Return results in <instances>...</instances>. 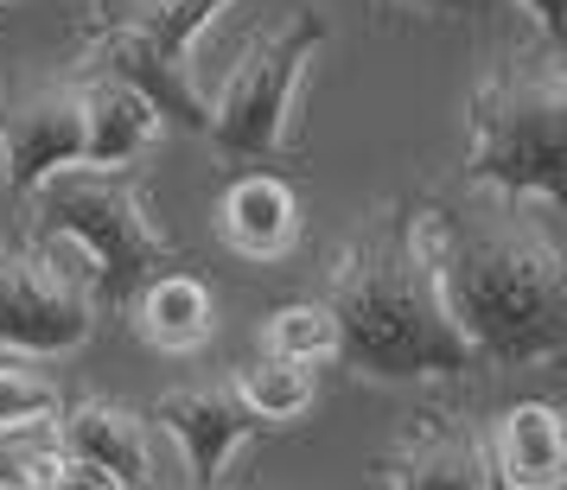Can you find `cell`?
Segmentation results:
<instances>
[{
  "label": "cell",
  "mask_w": 567,
  "mask_h": 490,
  "mask_svg": "<svg viewBox=\"0 0 567 490\" xmlns=\"http://www.w3.org/2000/svg\"><path fill=\"white\" fill-rule=\"evenodd\" d=\"M326 306L338 319V357L363 383H460L485 369L446 319L421 242V198H389L351 230L332 261Z\"/></svg>",
  "instance_id": "6da1fadb"
},
{
  "label": "cell",
  "mask_w": 567,
  "mask_h": 490,
  "mask_svg": "<svg viewBox=\"0 0 567 490\" xmlns=\"http://www.w3.org/2000/svg\"><path fill=\"white\" fill-rule=\"evenodd\" d=\"M421 242L446 319L485 369H529L567 351V261L536 223H460L421 198Z\"/></svg>",
  "instance_id": "7a4b0ae2"
},
{
  "label": "cell",
  "mask_w": 567,
  "mask_h": 490,
  "mask_svg": "<svg viewBox=\"0 0 567 490\" xmlns=\"http://www.w3.org/2000/svg\"><path fill=\"white\" fill-rule=\"evenodd\" d=\"M32 249L58 274H71L96 312H128L141 281H154L179 261L173 236L147 217L141 179L128 166L122 173L71 166L39 185L32 191Z\"/></svg>",
  "instance_id": "3957f363"
},
{
  "label": "cell",
  "mask_w": 567,
  "mask_h": 490,
  "mask_svg": "<svg viewBox=\"0 0 567 490\" xmlns=\"http://www.w3.org/2000/svg\"><path fill=\"white\" fill-rule=\"evenodd\" d=\"M465 179L497 198L567 205V77L555 45L478 77L465 103Z\"/></svg>",
  "instance_id": "277c9868"
},
{
  "label": "cell",
  "mask_w": 567,
  "mask_h": 490,
  "mask_svg": "<svg viewBox=\"0 0 567 490\" xmlns=\"http://www.w3.org/2000/svg\"><path fill=\"white\" fill-rule=\"evenodd\" d=\"M332 39L326 7H293L281 27L256 32L230 77L217 83L205 103V134L236 159H281L293 147V108H300V83L319 45Z\"/></svg>",
  "instance_id": "5b68a950"
},
{
  "label": "cell",
  "mask_w": 567,
  "mask_h": 490,
  "mask_svg": "<svg viewBox=\"0 0 567 490\" xmlns=\"http://www.w3.org/2000/svg\"><path fill=\"white\" fill-rule=\"evenodd\" d=\"M96 332V306L39 249H0V357H71Z\"/></svg>",
  "instance_id": "8992f818"
},
{
  "label": "cell",
  "mask_w": 567,
  "mask_h": 490,
  "mask_svg": "<svg viewBox=\"0 0 567 490\" xmlns=\"http://www.w3.org/2000/svg\"><path fill=\"white\" fill-rule=\"evenodd\" d=\"M83 166V103L78 83L32 90L27 103L0 115V185L13 198H32L45 179Z\"/></svg>",
  "instance_id": "52a82bcc"
},
{
  "label": "cell",
  "mask_w": 567,
  "mask_h": 490,
  "mask_svg": "<svg viewBox=\"0 0 567 490\" xmlns=\"http://www.w3.org/2000/svg\"><path fill=\"white\" fill-rule=\"evenodd\" d=\"M491 484H497V471H491L485 434L472 420H453V414H421L383 459V490H491Z\"/></svg>",
  "instance_id": "ba28073f"
},
{
  "label": "cell",
  "mask_w": 567,
  "mask_h": 490,
  "mask_svg": "<svg viewBox=\"0 0 567 490\" xmlns=\"http://www.w3.org/2000/svg\"><path fill=\"white\" fill-rule=\"evenodd\" d=\"M154 420H159L173 439H179L192 490H210L217 478H224V465L236 459V446H243L249 434H261L256 414L243 408L230 388H210V383L166 388V395L154 402Z\"/></svg>",
  "instance_id": "9c48e42d"
},
{
  "label": "cell",
  "mask_w": 567,
  "mask_h": 490,
  "mask_svg": "<svg viewBox=\"0 0 567 490\" xmlns=\"http://www.w3.org/2000/svg\"><path fill=\"white\" fill-rule=\"evenodd\" d=\"M58 446L64 459L96 465L122 490H154V452H147V414H134L128 402L109 395H83L71 408H58Z\"/></svg>",
  "instance_id": "30bf717a"
},
{
  "label": "cell",
  "mask_w": 567,
  "mask_h": 490,
  "mask_svg": "<svg viewBox=\"0 0 567 490\" xmlns=\"http://www.w3.org/2000/svg\"><path fill=\"white\" fill-rule=\"evenodd\" d=\"M491 471L504 490H561L567 478V434L555 402H516L485 434Z\"/></svg>",
  "instance_id": "8fae6325"
},
{
  "label": "cell",
  "mask_w": 567,
  "mask_h": 490,
  "mask_svg": "<svg viewBox=\"0 0 567 490\" xmlns=\"http://www.w3.org/2000/svg\"><path fill=\"white\" fill-rule=\"evenodd\" d=\"M78 103H83V166L122 173V166H134L166 134L154 103L134 96L128 83H115V77H78Z\"/></svg>",
  "instance_id": "7c38bea8"
},
{
  "label": "cell",
  "mask_w": 567,
  "mask_h": 490,
  "mask_svg": "<svg viewBox=\"0 0 567 490\" xmlns=\"http://www.w3.org/2000/svg\"><path fill=\"white\" fill-rule=\"evenodd\" d=\"M217 230L243 261H281L300 236V198L275 173H243L217 205Z\"/></svg>",
  "instance_id": "4fadbf2b"
},
{
  "label": "cell",
  "mask_w": 567,
  "mask_h": 490,
  "mask_svg": "<svg viewBox=\"0 0 567 490\" xmlns=\"http://www.w3.org/2000/svg\"><path fill=\"white\" fill-rule=\"evenodd\" d=\"M128 319H134V332H141V344H154L166 357H192L217 332L210 286L198 274H185V268H166L154 281H141V293L128 300Z\"/></svg>",
  "instance_id": "5bb4252c"
},
{
  "label": "cell",
  "mask_w": 567,
  "mask_h": 490,
  "mask_svg": "<svg viewBox=\"0 0 567 490\" xmlns=\"http://www.w3.org/2000/svg\"><path fill=\"white\" fill-rule=\"evenodd\" d=\"M230 0H83V20L90 27H122L141 45H154L173 64H192L198 32L224 13Z\"/></svg>",
  "instance_id": "9a60e30c"
},
{
  "label": "cell",
  "mask_w": 567,
  "mask_h": 490,
  "mask_svg": "<svg viewBox=\"0 0 567 490\" xmlns=\"http://www.w3.org/2000/svg\"><path fill=\"white\" fill-rule=\"evenodd\" d=\"M230 395L256 414V420H300V414L319 402V369H312V363H293V357L261 351V357L236 363Z\"/></svg>",
  "instance_id": "2e32d148"
},
{
  "label": "cell",
  "mask_w": 567,
  "mask_h": 490,
  "mask_svg": "<svg viewBox=\"0 0 567 490\" xmlns=\"http://www.w3.org/2000/svg\"><path fill=\"white\" fill-rule=\"evenodd\" d=\"M261 351H275V357H293V363H332L338 357V319L326 300H287V306L268 312V325H261Z\"/></svg>",
  "instance_id": "e0dca14e"
},
{
  "label": "cell",
  "mask_w": 567,
  "mask_h": 490,
  "mask_svg": "<svg viewBox=\"0 0 567 490\" xmlns=\"http://www.w3.org/2000/svg\"><path fill=\"white\" fill-rule=\"evenodd\" d=\"M58 471H64V446L52 420L0 427V490H52Z\"/></svg>",
  "instance_id": "ac0fdd59"
},
{
  "label": "cell",
  "mask_w": 567,
  "mask_h": 490,
  "mask_svg": "<svg viewBox=\"0 0 567 490\" xmlns=\"http://www.w3.org/2000/svg\"><path fill=\"white\" fill-rule=\"evenodd\" d=\"M58 383H45L39 369L0 357V427H32V420H58Z\"/></svg>",
  "instance_id": "d6986e66"
},
{
  "label": "cell",
  "mask_w": 567,
  "mask_h": 490,
  "mask_svg": "<svg viewBox=\"0 0 567 490\" xmlns=\"http://www.w3.org/2000/svg\"><path fill=\"white\" fill-rule=\"evenodd\" d=\"M52 490H122L109 471H96V465H78V459H64V471H58V484Z\"/></svg>",
  "instance_id": "ffe728a7"
},
{
  "label": "cell",
  "mask_w": 567,
  "mask_h": 490,
  "mask_svg": "<svg viewBox=\"0 0 567 490\" xmlns=\"http://www.w3.org/2000/svg\"><path fill=\"white\" fill-rule=\"evenodd\" d=\"M523 7H529V13H536V27H542V39H548V45H555V52H561V13H567V0H523Z\"/></svg>",
  "instance_id": "44dd1931"
},
{
  "label": "cell",
  "mask_w": 567,
  "mask_h": 490,
  "mask_svg": "<svg viewBox=\"0 0 567 490\" xmlns=\"http://www.w3.org/2000/svg\"><path fill=\"white\" fill-rule=\"evenodd\" d=\"M395 7H409V13H427V20H453V13H465V0H395Z\"/></svg>",
  "instance_id": "7402d4cb"
},
{
  "label": "cell",
  "mask_w": 567,
  "mask_h": 490,
  "mask_svg": "<svg viewBox=\"0 0 567 490\" xmlns=\"http://www.w3.org/2000/svg\"><path fill=\"white\" fill-rule=\"evenodd\" d=\"M491 490H504V484H491Z\"/></svg>",
  "instance_id": "603a6c76"
},
{
  "label": "cell",
  "mask_w": 567,
  "mask_h": 490,
  "mask_svg": "<svg viewBox=\"0 0 567 490\" xmlns=\"http://www.w3.org/2000/svg\"><path fill=\"white\" fill-rule=\"evenodd\" d=\"M0 7H7V0H0Z\"/></svg>",
  "instance_id": "cb8c5ba5"
}]
</instances>
